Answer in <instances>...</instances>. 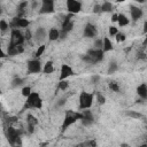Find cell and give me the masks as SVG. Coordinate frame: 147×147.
I'll list each match as a JSON object with an SVG mask.
<instances>
[{"instance_id": "obj_1", "label": "cell", "mask_w": 147, "mask_h": 147, "mask_svg": "<svg viewBox=\"0 0 147 147\" xmlns=\"http://www.w3.org/2000/svg\"><path fill=\"white\" fill-rule=\"evenodd\" d=\"M103 57H105V52L102 49H94V48H90L86 54L82 55V60L90 64H95L102 61Z\"/></svg>"}, {"instance_id": "obj_2", "label": "cell", "mask_w": 147, "mask_h": 147, "mask_svg": "<svg viewBox=\"0 0 147 147\" xmlns=\"http://www.w3.org/2000/svg\"><path fill=\"white\" fill-rule=\"evenodd\" d=\"M79 119H82V113L80 111H74L71 109L67 110L65 115H64L63 123H62V131H65L70 125H72L74 123H76Z\"/></svg>"}, {"instance_id": "obj_3", "label": "cell", "mask_w": 147, "mask_h": 147, "mask_svg": "<svg viewBox=\"0 0 147 147\" xmlns=\"http://www.w3.org/2000/svg\"><path fill=\"white\" fill-rule=\"evenodd\" d=\"M94 100V94L93 93H88L86 91H82L79 94V109L80 110H85V109H90L92 107Z\"/></svg>"}, {"instance_id": "obj_4", "label": "cell", "mask_w": 147, "mask_h": 147, "mask_svg": "<svg viewBox=\"0 0 147 147\" xmlns=\"http://www.w3.org/2000/svg\"><path fill=\"white\" fill-rule=\"evenodd\" d=\"M42 107V99L40 98L39 93L32 92L28 98L24 103V109L25 108H34V109H41Z\"/></svg>"}, {"instance_id": "obj_5", "label": "cell", "mask_w": 147, "mask_h": 147, "mask_svg": "<svg viewBox=\"0 0 147 147\" xmlns=\"http://www.w3.org/2000/svg\"><path fill=\"white\" fill-rule=\"evenodd\" d=\"M24 40H25L24 34L18 29H14L10 32V41H9L8 47H16L18 45H23Z\"/></svg>"}, {"instance_id": "obj_6", "label": "cell", "mask_w": 147, "mask_h": 147, "mask_svg": "<svg viewBox=\"0 0 147 147\" xmlns=\"http://www.w3.org/2000/svg\"><path fill=\"white\" fill-rule=\"evenodd\" d=\"M55 11V2L53 0H42L41 1V7L39 9V14L45 15V14H52Z\"/></svg>"}, {"instance_id": "obj_7", "label": "cell", "mask_w": 147, "mask_h": 147, "mask_svg": "<svg viewBox=\"0 0 147 147\" xmlns=\"http://www.w3.org/2000/svg\"><path fill=\"white\" fill-rule=\"evenodd\" d=\"M42 70L41 62L39 59H32L28 61V72L29 74H39Z\"/></svg>"}, {"instance_id": "obj_8", "label": "cell", "mask_w": 147, "mask_h": 147, "mask_svg": "<svg viewBox=\"0 0 147 147\" xmlns=\"http://www.w3.org/2000/svg\"><path fill=\"white\" fill-rule=\"evenodd\" d=\"M6 137H7L8 142H9L10 146L13 147V146L15 145V142L17 141V139L20 138V133H18V131H17L15 127L8 126L7 130H6Z\"/></svg>"}, {"instance_id": "obj_9", "label": "cell", "mask_w": 147, "mask_h": 147, "mask_svg": "<svg viewBox=\"0 0 147 147\" xmlns=\"http://www.w3.org/2000/svg\"><path fill=\"white\" fill-rule=\"evenodd\" d=\"M67 9L69 11V14L74 15V14H78L82 10V2L77 1V0H68L65 2Z\"/></svg>"}, {"instance_id": "obj_10", "label": "cell", "mask_w": 147, "mask_h": 147, "mask_svg": "<svg viewBox=\"0 0 147 147\" xmlns=\"http://www.w3.org/2000/svg\"><path fill=\"white\" fill-rule=\"evenodd\" d=\"M80 113H82V119H80V122H82V124L84 126H90V125H92L94 123V116H93V114H92V111L90 109L82 110Z\"/></svg>"}, {"instance_id": "obj_11", "label": "cell", "mask_w": 147, "mask_h": 147, "mask_svg": "<svg viewBox=\"0 0 147 147\" xmlns=\"http://www.w3.org/2000/svg\"><path fill=\"white\" fill-rule=\"evenodd\" d=\"M83 36L85 38H94L98 36V29L93 23H86L84 26V31H83Z\"/></svg>"}, {"instance_id": "obj_12", "label": "cell", "mask_w": 147, "mask_h": 147, "mask_svg": "<svg viewBox=\"0 0 147 147\" xmlns=\"http://www.w3.org/2000/svg\"><path fill=\"white\" fill-rule=\"evenodd\" d=\"M74 74V69L69 64H62L60 70V80H67V78L72 76Z\"/></svg>"}, {"instance_id": "obj_13", "label": "cell", "mask_w": 147, "mask_h": 147, "mask_svg": "<svg viewBox=\"0 0 147 147\" xmlns=\"http://www.w3.org/2000/svg\"><path fill=\"white\" fill-rule=\"evenodd\" d=\"M71 17H72V15L69 14L68 16H65V18H64V21L62 23V29L61 30H63L67 33H69L74 29V21L71 20Z\"/></svg>"}, {"instance_id": "obj_14", "label": "cell", "mask_w": 147, "mask_h": 147, "mask_svg": "<svg viewBox=\"0 0 147 147\" xmlns=\"http://www.w3.org/2000/svg\"><path fill=\"white\" fill-rule=\"evenodd\" d=\"M130 14H131V18L133 21H138L142 16V9L140 7H138V6L131 5L130 6Z\"/></svg>"}, {"instance_id": "obj_15", "label": "cell", "mask_w": 147, "mask_h": 147, "mask_svg": "<svg viewBox=\"0 0 147 147\" xmlns=\"http://www.w3.org/2000/svg\"><path fill=\"white\" fill-rule=\"evenodd\" d=\"M29 6V2L28 1H21L17 6V9H16V17L18 18H23L24 14H25V9L28 8Z\"/></svg>"}, {"instance_id": "obj_16", "label": "cell", "mask_w": 147, "mask_h": 147, "mask_svg": "<svg viewBox=\"0 0 147 147\" xmlns=\"http://www.w3.org/2000/svg\"><path fill=\"white\" fill-rule=\"evenodd\" d=\"M46 34H48V32H46V29L42 28V26H39V28L36 29L33 37H34V39H36L37 41H42V40L45 39Z\"/></svg>"}, {"instance_id": "obj_17", "label": "cell", "mask_w": 147, "mask_h": 147, "mask_svg": "<svg viewBox=\"0 0 147 147\" xmlns=\"http://www.w3.org/2000/svg\"><path fill=\"white\" fill-rule=\"evenodd\" d=\"M137 94L141 100L147 99V84L146 83H141L140 85L137 86Z\"/></svg>"}, {"instance_id": "obj_18", "label": "cell", "mask_w": 147, "mask_h": 147, "mask_svg": "<svg viewBox=\"0 0 147 147\" xmlns=\"http://www.w3.org/2000/svg\"><path fill=\"white\" fill-rule=\"evenodd\" d=\"M47 37H48V40H49V41H55V40L60 39V30H57L56 28L49 29Z\"/></svg>"}, {"instance_id": "obj_19", "label": "cell", "mask_w": 147, "mask_h": 147, "mask_svg": "<svg viewBox=\"0 0 147 147\" xmlns=\"http://www.w3.org/2000/svg\"><path fill=\"white\" fill-rule=\"evenodd\" d=\"M103 47H102V51L106 53V52H110L114 49V45L111 42V40L108 38V37H103Z\"/></svg>"}, {"instance_id": "obj_20", "label": "cell", "mask_w": 147, "mask_h": 147, "mask_svg": "<svg viewBox=\"0 0 147 147\" xmlns=\"http://www.w3.org/2000/svg\"><path fill=\"white\" fill-rule=\"evenodd\" d=\"M117 23H118V25L119 26H126V25H129V23H130V18L125 15V14H118V20H117Z\"/></svg>"}, {"instance_id": "obj_21", "label": "cell", "mask_w": 147, "mask_h": 147, "mask_svg": "<svg viewBox=\"0 0 147 147\" xmlns=\"http://www.w3.org/2000/svg\"><path fill=\"white\" fill-rule=\"evenodd\" d=\"M113 9H114V6L111 2L103 1L101 3V13H110V11H113Z\"/></svg>"}, {"instance_id": "obj_22", "label": "cell", "mask_w": 147, "mask_h": 147, "mask_svg": "<svg viewBox=\"0 0 147 147\" xmlns=\"http://www.w3.org/2000/svg\"><path fill=\"white\" fill-rule=\"evenodd\" d=\"M53 71H54L53 62H52V61H47V62L44 64L42 72H44V74H46V75H51V74H53Z\"/></svg>"}, {"instance_id": "obj_23", "label": "cell", "mask_w": 147, "mask_h": 147, "mask_svg": "<svg viewBox=\"0 0 147 147\" xmlns=\"http://www.w3.org/2000/svg\"><path fill=\"white\" fill-rule=\"evenodd\" d=\"M24 82H25V80H24L23 78H21V77H17V76H16V77L11 80V84H10V85H11V87H13V88H16V87L22 86V85L24 84Z\"/></svg>"}, {"instance_id": "obj_24", "label": "cell", "mask_w": 147, "mask_h": 147, "mask_svg": "<svg viewBox=\"0 0 147 147\" xmlns=\"http://www.w3.org/2000/svg\"><path fill=\"white\" fill-rule=\"evenodd\" d=\"M108 87L113 91V92H115V93H118L119 91H121V87H119V84L116 82V80H110L109 83H108Z\"/></svg>"}, {"instance_id": "obj_25", "label": "cell", "mask_w": 147, "mask_h": 147, "mask_svg": "<svg viewBox=\"0 0 147 147\" xmlns=\"http://www.w3.org/2000/svg\"><path fill=\"white\" fill-rule=\"evenodd\" d=\"M26 123H28V125L36 126L38 124V118L36 116H33L32 114H28L26 115Z\"/></svg>"}, {"instance_id": "obj_26", "label": "cell", "mask_w": 147, "mask_h": 147, "mask_svg": "<svg viewBox=\"0 0 147 147\" xmlns=\"http://www.w3.org/2000/svg\"><path fill=\"white\" fill-rule=\"evenodd\" d=\"M10 28V24L6 20H0V31L1 33H6Z\"/></svg>"}, {"instance_id": "obj_27", "label": "cell", "mask_w": 147, "mask_h": 147, "mask_svg": "<svg viewBox=\"0 0 147 147\" xmlns=\"http://www.w3.org/2000/svg\"><path fill=\"white\" fill-rule=\"evenodd\" d=\"M30 25V21L28 18H18L17 17V28H28Z\"/></svg>"}, {"instance_id": "obj_28", "label": "cell", "mask_w": 147, "mask_h": 147, "mask_svg": "<svg viewBox=\"0 0 147 147\" xmlns=\"http://www.w3.org/2000/svg\"><path fill=\"white\" fill-rule=\"evenodd\" d=\"M126 115L129 117L133 118V119H140V118H142V114L139 113V111H136V110H130V111L126 113Z\"/></svg>"}, {"instance_id": "obj_29", "label": "cell", "mask_w": 147, "mask_h": 147, "mask_svg": "<svg viewBox=\"0 0 147 147\" xmlns=\"http://www.w3.org/2000/svg\"><path fill=\"white\" fill-rule=\"evenodd\" d=\"M118 69V64L116 61H110L109 65H108V74H114L115 71H117Z\"/></svg>"}, {"instance_id": "obj_30", "label": "cell", "mask_w": 147, "mask_h": 147, "mask_svg": "<svg viewBox=\"0 0 147 147\" xmlns=\"http://www.w3.org/2000/svg\"><path fill=\"white\" fill-rule=\"evenodd\" d=\"M45 51H46V45H40V46L37 48L36 53H34V59H39V57L44 54Z\"/></svg>"}, {"instance_id": "obj_31", "label": "cell", "mask_w": 147, "mask_h": 147, "mask_svg": "<svg viewBox=\"0 0 147 147\" xmlns=\"http://www.w3.org/2000/svg\"><path fill=\"white\" fill-rule=\"evenodd\" d=\"M103 47V39L102 38H98L94 40V44H93V48L94 49H102Z\"/></svg>"}, {"instance_id": "obj_32", "label": "cell", "mask_w": 147, "mask_h": 147, "mask_svg": "<svg viewBox=\"0 0 147 147\" xmlns=\"http://www.w3.org/2000/svg\"><path fill=\"white\" fill-rule=\"evenodd\" d=\"M115 39H116V42H117V44H122V42H124V41L126 40V36H125L124 33H122V32H118V33L116 34Z\"/></svg>"}, {"instance_id": "obj_33", "label": "cell", "mask_w": 147, "mask_h": 147, "mask_svg": "<svg viewBox=\"0 0 147 147\" xmlns=\"http://www.w3.org/2000/svg\"><path fill=\"white\" fill-rule=\"evenodd\" d=\"M68 87H69V82H68V80H60V82H59V85H57V88H59V90L65 91Z\"/></svg>"}, {"instance_id": "obj_34", "label": "cell", "mask_w": 147, "mask_h": 147, "mask_svg": "<svg viewBox=\"0 0 147 147\" xmlns=\"http://www.w3.org/2000/svg\"><path fill=\"white\" fill-rule=\"evenodd\" d=\"M118 32H119L118 29H117L116 26H114V25H110L109 29H108V33H109L110 37H116V34H117Z\"/></svg>"}, {"instance_id": "obj_35", "label": "cell", "mask_w": 147, "mask_h": 147, "mask_svg": "<svg viewBox=\"0 0 147 147\" xmlns=\"http://www.w3.org/2000/svg\"><path fill=\"white\" fill-rule=\"evenodd\" d=\"M21 93H22V95H23V96L28 98V96H29V95L32 93V91H31V87H30V86H23V88H22Z\"/></svg>"}, {"instance_id": "obj_36", "label": "cell", "mask_w": 147, "mask_h": 147, "mask_svg": "<svg viewBox=\"0 0 147 147\" xmlns=\"http://www.w3.org/2000/svg\"><path fill=\"white\" fill-rule=\"evenodd\" d=\"M95 96H96V101H98L99 105H105V103H106V98H105L103 94H101L100 92H98V93L95 94Z\"/></svg>"}, {"instance_id": "obj_37", "label": "cell", "mask_w": 147, "mask_h": 147, "mask_svg": "<svg viewBox=\"0 0 147 147\" xmlns=\"http://www.w3.org/2000/svg\"><path fill=\"white\" fill-rule=\"evenodd\" d=\"M86 147H98V142L95 139H91V140H87L86 142H84Z\"/></svg>"}, {"instance_id": "obj_38", "label": "cell", "mask_w": 147, "mask_h": 147, "mask_svg": "<svg viewBox=\"0 0 147 147\" xmlns=\"http://www.w3.org/2000/svg\"><path fill=\"white\" fill-rule=\"evenodd\" d=\"M92 11L94 14H100L101 13V3H95L94 7H93V9H92Z\"/></svg>"}, {"instance_id": "obj_39", "label": "cell", "mask_w": 147, "mask_h": 147, "mask_svg": "<svg viewBox=\"0 0 147 147\" xmlns=\"http://www.w3.org/2000/svg\"><path fill=\"white\" fill-rule=\"evenodd\" d=\"M65 102H67V98H65V96L60 98V99L57 100V102H56V106H57V107H62V106L65 105Z\"/></svg>"}, {"instance_id": "obj_40", "label": "cell", "mask_w": 147, "mask_h": 147, "mask_svg": "<svg viewBox=\"0 0 147 147\" xmlns=\"http://www.w3.org/2000/svg\"><path fill=\"white\" fill-rule=\"evenodd\" d=\"M99 82H100V76L99 75H93L91 77V83L92 84H98Z\"/></svg>"}, {"instance_id": "obj_41", "label": "cell", "mask_w": 147, "mask_h": 147, "mask_svg": "<svg viewBox=\"0 0 147 147\" xmlns=\"http://www.w3.org/2000/svg\"><path fill=\"white\" fill-rule=\"evenodd\" d=\"M40 7H41V2H39V1H32L31 2V8L32 9H37V8L40 9Z\"/></svg>"}, {"instance_id": "obj_42", "label": "cell", "mask_w": 147, "mask_h": 147, "mask_svg": "<svg viewBox=\"0 0 147 147\" xmlns=\"http://www.w3.org/2000/svg\"><path fill=\"white\" fill-rule=\"evenodd\" d=\"M24 37H25V40H30L33 36H32V33H31V31L28 29L26 31H25V34H24Z\"/></svg>"}, {"instance_id": "obj_43", "label": "cell", "mask_w": 147, "mask_h": 147, "mask_svg": "<svg viewBox=\"0 0 147 147\" xmlns=\"http://www.w3.org/2000/svg\"><path fill=\"white\" fill-rule=\"evenodd\" d=\"M13 147H23V145H22V138H21V137L17 139V141L15 142V145H14Z\"/></svg>"}, {"instance_id": "obj_44", "label": "cell", "mask_w": 147, "mask_h": 147, "mask_svg": "<svg viewBox=\"0 0 147 147\" xmlns=\"http://www.w3.org/2000/svg\"><path fill=\"white\" fill-rule=\"evenodd\" d=\"M67 32H64L63 30H60V39H65L67 38Z\"/></svg>"}, {"instance_id": "obj_45", "label": "cell", "mask_w": 147, "mask_h": 147, "mask_svg": "<svg viewBox=\"0 0 147 147\" xmlns=\"http://www.w3.org/2000/svg\"><path fill=\"white\" fill-rule=\"evenodd\" d=\"M34 127H36V126L28 125V132H29V133H33V132H34Z\"/></svg>"}, {"instance_id": "obj_46", "label": "cell", "mask_w": 147, "mask_h": 147, "mask_svg": "<svg viewBox=\"0 0 147 147\" xmlns=\"http://www.w3.org/2000/svg\"><path fill=\"white\" fill-rule=\"evenodd\" d=\"M117 20H118V14H113L111 21H113V22H117Z\"/></svg>"}, {"instance_id": "obj_47", "label": "cell", "mask_w": 147, "mask_h": 147, "mask_svg": "<svg viewBox=\"0 0 147 147\" xmlns=\"http://www.w3.org/2000/svg\"><path fill=\"white\" fill-rule=\"evenodd\" d=\"M144 33L147 34V21H145V23H144Z\"/></svg>"}, {"instance_id": "obj_48", "label": "cell", "mask_w": 147, "mask_h": 147, "mask_svg": "<svg viewBox=\"0 0 147 147\" xmlns=\"http://www.w3.org/2000/svg\"><path fill=\"white\" fill-rule=\"evenodd\" d=\"M119 147H131L129 144H126V142H122L121 145H119Z\"/></svg>"}, {"instance_id": "obj_49", "label": "cell", "mask_w": 147, "mask_h": 147, "mask_svg": "<svg viewBox=\"0 0 147 147\" xmlns=\"http://www.w3.org/2000/svg\"><path fill=\"white\" fill-rule=\"evenodd\" d=\"M74 147H86V146H85V144H84V142H80V144H77V145H75Z\"/></svg>"}, {"instance_id": "obj_50", "label": "cell", "mask_w": 147, "mask_h": 147, "mask_svg": "<svg viewBox=\"0 0 147 147\" xmlns=\"http://www.w3.org/2000/svg\"><path fill=\"white\" fill-rule=\"evenodd\" d=\"M141 147H147V144H144V145H141Z\"/></svg>"}, {"instance_id": "obj_51", "label": "cell", "mask_w": 147, "mask_h": 147, "mask_svg": "<svg viewBox=\"0 0 147 147\" xmlns=\"http://www.w3.org/2000/svg\"><path fill=\"white\" fill-rule=\"evenodd\" d=\"M146 60H147V52H146Z\"/></svg>"}, {"instance_id": "obj_52", "label": "cell", "mask_w": 147, "mask_h": 147, "mask_svg": "<svg viewBox=\"0 0 147 147\" xmlns=\"http://www.w3.org/2000/svg\"><path fill=\"white\" fill-rule=\"evenodd\" d=\"M42 147H46V146H42Z\"/></svg>"}]
</instances>
